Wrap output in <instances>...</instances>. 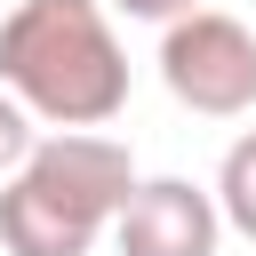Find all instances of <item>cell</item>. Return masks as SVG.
I'll list each match as a JSON object with an SVG mask.
<instances>
[{"instance_id": "obj_3", "label": "cell", "mask_w": 256, "mask_h": 256, "mask_svg": "<svg viewBox=\"0 0 256 256\" xmlns=\"http://www.w3.org/2000/svg\"><path fill=\"white\" fill-rule=\"evenodd\" d=\"M160 80L200 120L256 112V32L224 8H184L160 24Z\"/></svg>"}, {"instance_id": "obj_7", "label": "cell", "mask_w": 256, "mask_h": 256, "mask_svg": "<svg viewBox=\"0 0 256 256\" xmlns=\"http://www.w3.org/2000/svg\"><path fill=\"white\" fill-rule=\"evenodd\" d=\"M104 8H120V16H136V24H168V16H184V8H200V0H104Z\"/></svg>"}, {"instance_id": "obj_2", "label": "cell", "mask_w": 256, "mask_h": 256, "mask_svg": "<svg viewBox=\"0 0 256 256\" xmlns=\"http://www.w3.org/2000/svg\"><path fill=\"white\" fill-rule=\"evenodd\" d=\"M136 192V152L104 128H48L0 176V248L8 256H88L120 200Z\"/></svg>"}, {"instance_id": "obj_5", "label": "cell", "mask_w": 256, "mask_h": 256, "mask_svg": "<svg viewBox=\"0 0 256 256\" xmlns=\"http://www.w3.org/2000/svg\"><path fill=\"white\" fill-rule=\"evenodd\" d=\"M216 208H224V232L256 240V128L224 152V168H216Z\"/></svg>"}, {"instance_id": "obj_4", "label": "cell", "mask_w": 256, "mask_h": 256, "mask_svg": "<svg viewBox=\"0 0 256 256\" xmlns=\"http://www.w3.org/2000/svg\"><path fill=\"white\" fill-rule=\"evenodd\" d=\"M112 240H120V256H216L224 208L192 176H136V192L112 216Z\"/></svg>"}, {"instance_id": "obj_1", "label": "cell", "mask_w": 256, "mask_h": 256, "mask_svg": "<svg viewBox=\"0 0 256 256\" xmlns=\"http://www.w3.org/2000/svg\"><path fill=\"white\" fill-rule=\"evenodd\" d=\"M0 88L40 128H104L128 104V48L104 0H16L0 16Z\"/></svg>"}, {"instance_id": "obj_6", "label": "cell", "mask_w": 256, "mask_h": 256, "mask_svg": "<svg viewBox=\"0 0 256 256\" xmlns=\"http://www.w3.org/2000/svg\"><path fill=\"white\" fill-rule=\"evenodd\" d=\"M32 144H40V136H32V112H24V104L0 88V176H8V168H16Z\"/></svg>"}]
</instances>
